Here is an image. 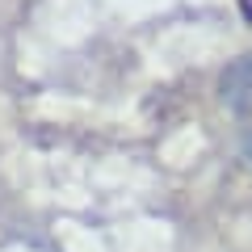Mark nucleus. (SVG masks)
<instances>
[{"mask_svg": "<svg viewBox=\"0 0 252 252\" xmlns=\"http://www.w3.org/2000/svg\"><path fill=\"white\" fill-rule=\"evenodd\" d=\"M223 101L231 109H248L252 105V55L235 59L223 72Z\"/></svg>", "mask_w": 252, "mask_h": 252, "instance_id": "1", "label": "nucleus"}, {"mask_svg": "<svg viewBox=\"0 0 252 252\" xmlns=\"http://www.w3.org/2000/svg\"><path fill=\"white\" fill-rule=\"evenodd\" d=\"M240 4V13H244V21H252V0H235Z\"/></svg>", "mask_w": 252, "mask_h": 252, "instance_id": "2", "label": "nucleus"}]
</instances>
